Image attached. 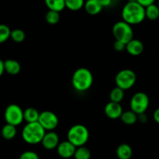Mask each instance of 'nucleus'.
Listing matches in <instances>:
<instances>
[{
  "label": "nucleus",
  "instance_id": "nucleus-13",
  "mask_svg": "<svg viewBox=\"0 0 159 159\" xmlns=\"http://www.w3.org/2000/svg\"><path fill=\"white\" fill-rule=\"evenodd\" d=\"M144 49V46L141 41L138 39H134L126 44V50L129 55L133 56H140Z\"/></svg>",
  "mask_w": 159,
  "mask_h": 159
},
{
  "label": "nucleus",
  "instance_id": "nucleus-23",
  "mask_svg": "<svg viewBox=\"0 0 159 159\" xmlns=\"http://www.w3.org/2000/svg\"><path fill=\"white\" fill-rule=\"evenodd\" d=\"M91 156V151L85 146H81L76 148L73 157L75 159H90Z\"/></svg>",
  "mask_w": 159,
  "mask_h": 159
},
{
  "label": "nucleus",
  "instance_id": "nucleus-3",
  "mask_svg": "<svg viewBox=\"0 0 159 159\" xmlns=\"http://www.w3.org/2000/svg\"><path fill=\"white\" fill-rule=\"evenodd\" d=\"M45 131L38 122L27 123L22 130V137L29 144H37L42 142Z\"/></svg>",
  "mask_w": 159,
  "mask_h": 159
},
{
  "label": "nucleus",
  "instance_id": "nucleus-21",
  "mask_svg": "<svg viewBox=\"0 0 159 159\" xmlns=\"http://www.w3.org/2000/svg\"><path fill=\"white\" fill-rule=\"evenodd\" d=\"M2 136L6 140H12L16 135V128L13 125L7 123L2 129Z\"/></svg>",
  "mask_w": 159,
  "mask_h": 159
},
{
  "label": "nucleus",
  "instance_id": "nucleus-28",
  "mask_svg": "<svg viewBox=\"0 0 159 159\" xmlns=\"http://www.w3.org/2000/svg\"><path fill=\"white\" fill-rule=\"evenodd\" d=\"M20 159H39V157H38V154L34 151H27L20 154Z\"/></svg>",
  "mask_w": 159,
  "mask_h": 159
},
{
  "label": "nucleus",
  "instance_id": "nucleus-16",
  "mask_svg": "<svg viewBox=\"0 0 159 159\" xmlns=\"http://www.w3.org/2000/svg\"><path fill=\"white\" fill-rule=\"evenodd\" d=\"M133 150L127 143H122L116 149V155L119 159H130Z\"/></svg>",
  "mask_w": 159,
  "mask_h": 159
},
{
  "label": "nucleus",
  "instance_id": "nucleus-30",
  "mask_svg": "<svg viewBox=\"0 0 159 159\" xmlns=\"http://www.w3.org/2000/svg\"><path fill=\"white\" fill-rule=\"evenodd\" d=\"M154 1H155V0H136V2H138L139 4H140V5H141L142 7H144V8L145 7H148V6L151 5V4H154Z\"/></svg>",
  "mask_w": 159,
  "mask_h": 159
},
{
  "label": "nucleus",
  "instance_id": "nucleus-4",
  "mask_svg": "<svg viewBox=\"0 0 159 159\" xmlns=\"http://www.w3.org/2000/svg\"><path fill=\"white\" fill-rule=\"evenodd\" d=\"M89 139V131L82 124H76L70 127L67 133V140L76 148L84 146Z\"/></svg>",
  "mask_w": 159,
  "mask_h": 159
},
{
  "label": "nucleus",
  "instance_id": "nucleus-27",
  "mask_svg": "<svg viewBox=\"0 0 159 159\" xmlns=\"http://www.w3.org/2000/svg\"><path fill=\"white\" fill-rule=\"evenodd\" d=\"M11 30L6 24H0V44L6 42L10 38Z\"/></svg>",
  "mask_w": 159,
  "mask_h": 159
},
{
  "label": "nucleus",
  "instance_id": "nucleus-6",
  "mask_svg": "<svg viewBox=\"0 0 159 159\" xmlns=\"http://www.w3.org/2000/svg\"><path fill=\"white\" fill-rule=\"evenodd\" d=\"M115 81L116 86L125 91L131 88L135 84L137 81V75L133 70L125 69L116 74Z\"/></svg>",
  "mask_w": 159,
  "mask_h": 159
},
{
  "label": "nucleus",
  "instance_id": "nucleus-12",
  "mask_svg": "<svg viewBox=\"0 0 159 159\" xmlns=\"http://www.w3.org/2000/svg\"><path fill=\"white\" fill-rule=\"evenodd\" d=\"M123 112L120 103L109 102L105 107V113L108 118L111 119H117L120 118Z\"/></svg>",
  "mask_w": 159,
  "mask_h": 159
},
{
  "label": "nucleus",
  "instance_id": "nucleus-7",
  "mask_svg": "<svg viewBox=\"0 0 159 159\" xmlns=\"http://www.w3.org/2000/svg\"><path fill=\"white\" fill-rule=\"evenodd\" d=\"M4 116L7 123L19 126L24 121V111L18 105L11 104L6 108Z\"/></svg>",
  "mask_w": 159,
  "mask_h": 159
},
{
  "label": "nucleus",
  "instance_id": "nucleus-17",
  "mask_svg": "<svg viewBox=\"0 0 159 159\" xmlns=\"http://www.w3.org/2000/svg\"><path fill=\"white\" fill-rule=\"evenodd\" d=\"M120 119L126 125H134L138 120V115L136 114L132 110H128L122 113Z\"/></svg>",
  "mask_w": 159,
  "mask_h": 159
},
{
  "label": "nucleus",
  "instance_id": "nucleus-8",
  "mask_svg": "<svg viewBox=\"0 0 159 159\" xmlns=\"http://www.w3.org/2000/svg\"><path fill=\"white\" fill-rule=\"evenodd\" d=\"M150 100L144 92H137L133 95L130 100V110L137 115L145 113L149 107Z\"/></svg>",
  "mask_w": 159,
  "mask_h": 159
},
{
  "label": "nucleus",
  "instance_id": "nucleus-29",
  "mask_svg": "<svg viewBox=\"0 0 159 159\" xmlns=\"http://www.w3.org/2000/svg\"><path fill=\"white\" fill-rule=\"evenodd\" d=\"M113 46H114L115 50L117 52H122V51H123V50L126 49V45L123 43H122L121 42L116 41V40L115 41Z\"/></svg>",
  "mask_w": 159,
  "mask_h": 159
},
{
  "label": "nucleus",
  "instance_id": "nucleus-10",
  "mask_svg": "<svg viewBox=\"0 0 159 159\" xmlns=\"http://www.w3.org/2000/svg\"><path fill=\"white\" fill-rule=\"evenodd\" d=\"M76 147L69 140H65L59 143L57 147V153L64 159H70L74 155Z\"/></svg>",
  "mask_w": 159,
  "mask_h": 159
},
{
  "label": "nucleus",
  "instance_id": "nucleus-2",
  "mask_svg": "<svg viewBox=\"0 0 159 159\" xmlns=\"http://www.w3.org/2000/svg\"><path fill=\"white\" fill-rule=\"evenodd\" d=\"M93 74L88 69L81 67L74 72L72 77V84L76 91H88L93 84Z\"/></svg>",
  "mask_w": 159,
  "mask_h": 159
},
{
  "label": "nucleus",
  "instance_id": "nucleus-31",
  "mask_svg": "<svg viewBox=\"0 0 159 159\" xmlns=\"http://www.w3.org/2000/svg\"><path fill=\"white\" fill-rule=\"evenodd\" d=\"M153 118H154V121H155L157 124H159V108H157V109L154 111Z\"/></svg>",
  "mask_w": 159,
  "mask_h": 159
},
{
  "label": "nucleus",
  "instance_id": "nucleus-22",
  "mask_svg": "<svg viewBox=\"0 0 159 159\" xmlns=\"http://www.w3.org/2000/svg\"><path fill=\"white\" fill-rule=\"evenodd\" d=\"M110 102L120 103L124 98V90L121 89L120 88L116 86L113 88L109 94Z\"/></svg>",
  "mask_w": 159,
  "mask_h": 159
},
{
  "label": "nucleus",
  "instance_id": "nucleus-9",
  "mask_svg": "<svg viewBox=\"0 0 159 159\" xmlns=\"http://www.w3.org/2000/svg\"><path fill=\"white\" fill-rule=\"evenodd\" d=\"M38 122L45 130L52 131L57 127L59 119L52 111H44L40 113Z\"/></svg>",
  "mask_w": 159,
  "mask_h": 159
},
{
  "label": "nucleus",
  "instance_id": "nucleus-20",
  "mask_svg": "<svg viewBox=\"0 0 159 159\" xmlns=\"http://www.w3.org/2000/svg\"><path fill=\"white\" fill-rule=\"evenodd\" d=\"M145 16L150 20H156L159 18V7L155 4H151L145 7Z\"/></svg>",
  "mask_w": 159,
  "mask_h": 159
},
{
  "label": "nucleus",
  "instance_id": "nucleus-26",
  "mask_svg": "<svg viewBox=\"0 0 159 159\" xmlns=\"http://www.w3.org/2000/svg\"><path fill=\"white\" fill-rule=\"evenodd\" d=\"M10 38H12L13 42H16V43H21L25 39V33L21 29H14V30H11Z\"/></svg>",
  "mask_w": 159,
  "mask_h": 159
},
{
  "label": "nucleus",
  "instance_id": "nucleus-19",
  "mask_svg": "<svg viewBox=\"0 0 159 159\" xmlns=\"http://www.w3.org/2000/svg\"><path fill=\"white\" fill-rule=\"evenodd\" d=\"M40 113L34 108H27L24 111V120L27 123L38 121Z\"/></svg>",
  "mask_w": 159,
  "mask_h": 159
},
{
  "label": "nucleus",
  "instance_id": "nucleus-32",
  "mask_svg": "<svg viewBox=\"0 0 159 159\" xmlns=\"http://www.w3.org/2000/svg\"><path fill=\"white\" fill-rule=\"evenodd\" d=\"M103 7H109L111 3V0H99Z\"/></svg>",
  "mask_w": 159,
  "mask_h": 159
},
{
  "label": "nucleus",
  "instance_id": "nucleus-14",
  "mask_svg": "<svg viewBox=\"0 0 159 159\" xmlns=\"http://www.w3.org/2000/svg\"><path fill=\"white\" fill-rule=\"evenodd\" d=\"M84 7L85 9V11L90 15L98 14L103 9V7L99 0H87Z\"/></svg>",
  "mask_w": 159,
  "mask_h": 159
},
{
  "label": "nucleus",
  "instance_id": "nucleus-34",
  "mask_svg": "<svg viewBox=\"0 0 159 159\" xmlns=\"http://www.w3.org/2000/svg\"><path fill=\"white\" fill-rule=\"evenodd\" d=\"M157 7H159V0H158V2H157Z\"/></svg>",
  "mask_w": 159,
  "mask_h": 159
},
{
  "label": "nucleus",
  "instance_id": "nucleus-25",
  "mask_svg": "<svg viewBox=\"0 0 159 159\" xmlns=\"http://www.w3.org/2000/svg\"><path fill=\"white\" fill-rule=\"evenodd\" d=\"M59 20H60V14L59 12L48 10L45 15V20L51 25H55V24H58Z\"/></svg>",
  "mask_w": 159,
  "mask_h": 159
},
{
  "label": "nucleus",
  "instance_id": "nucleus-1",
  "mask_svg": "<svg viewBox=\"0 0 159 159\" xmlns=\"http://www.w3.org/2000/svg\"><path fill=\"white\" fill-rule=\"evenodd\" d=\"M123 20L130 25L143 22L145 16V8L137 2H128L122 10Z\"/></svg>",
  "mask_w": 159,
  "mask_h": 159
},
{
  "label": "nucleus",
  "instance_id": "nucleus-18",
  "mask_svg": "<svg viewBox=\"0 0 159 159\" xmlns=\"http://www.w3.org/2000/svg\"><path fill=\"white\" fill-rule=\"evenodd\" d=\"M45 2L49 10L60 13L66 8L65 0H45Z\"/></svg>",
  "mask_w": 159,
  "mask_h": 159
},
{
  "label": "nucleus",
  "instance_id": "nucleus-5",
  "mask_svg": "<svg viewBox=\"0 0 159 159\" xmlns=\"http://www.w3.org/2000/svg\"><path fill=\"white\" fill-rule=\"evenodd\" d=\"M112 34L116 41L127 44L134 38V31L130 24L125 21H119L113 25Z\"/></svg>",
  "mask_w": 159,
  "mask_h": 159
},
{
  "label": "nucleus",
  "instance_id": "nucleus-11",
  "mask_svg": "<svg viewBox=\"0 0 159 159\" xmlns=\"http://www.w3.org/2000/svg\"><path fill=\"white\" fill-rule=\"evenodd\" d=\"M41 143L46 150H53L57 148L59 143V136L54 131H48V133L45 134Z\"/></svg>",
  "mask_w": 159,
  "mask_h": 159
},
{
  "label": "nucleus",
  "instance_id": "nucleus-33",
  "mask_svg": "<svg viewBox=\"0 0 159 159\" xmlns=\"http://www.w3.org/2000/svg\"><path fill=\"white\" fill-rule=\"evenodd\" d=\"M5 72V69H4V62L0 59V77L2 76L3 73Z\"/></svg>",
  "mask_w": 159,
  "mask_h": 159
},
{
  "label": "nucleus",
  "instance_id": "nucleus-24",
  "mask_svg": "<svg viewBox=\"0 0 159 159\" xmlns=\"http://www.w3.org/2000/svg\"><path fill=\"white\" fill-rule=\"evenodd\" d=\"M84 0H65L66 7L72 11H77L84 6Z\"/></svg>",
  "mask_w": 159,
  "mask_h": 159
},
{
  "label": "nucleus",
  "instance_id": "nucleus-15",
  "mask_svg": "<svg viewBox=\"0 0 159 159\" xmlns=\"http://www.w3.org/2000/svg\"><path fill=\"white\" fill-rule=\"evenodd\" d=\"M4 69L10 75H16L21 70L20 64L15 59H7L4 62Z\"/></svg>",
  "mask_w": 159,
  "mask_h": 159
}]
</instances>
